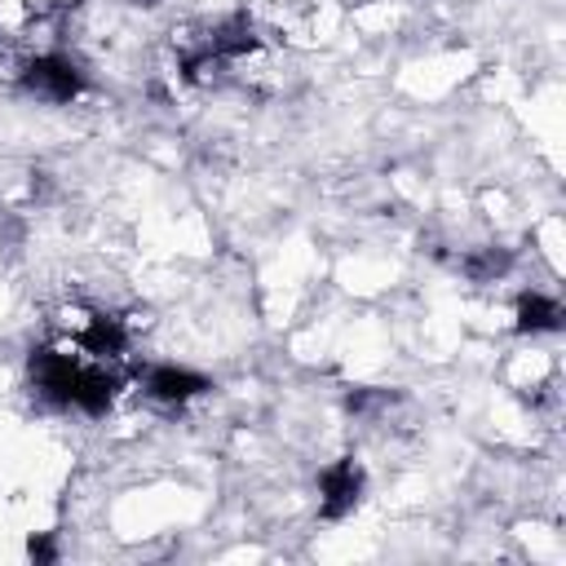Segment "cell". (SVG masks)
Here are the masks:
<instances>
[{
	"instance_id": "6da1fadb",
	"label": "cell",
	"mask_w": 566,
	"mask_h": 566,
	"mask_svg": "<svg viewBox=\"0 0 566 566\" xmlns=\"http://www.w3.org/2000/svg\"><path fill=\"white\" fill-rule=\"evenodd\" d=\"M22 84L49 102H71L84 93V71L66 57V53H40V57H27L22 66Z\"/></svg>"
},
{
	"instance_id": "7a4b0ae2",
	"label": "cell",
	"mask_w": 566,
	"mask_h": 566,
	"mask_svg": "<svg viewBox=\"0 0 566 566\" xmlns=\"http://www.w3.org/2000/svg\"><path fill=\"white\" fill-rule=\"evenodd\" d=\"M27 371H31V389L40 394L44 407H71V394H75V376H80V363L40 345L31 349L27 358Z\"/></svg>"
},
{
	"instance_id": "3957f363",
	"label": "cell",
	"mask_w": 566,
	"mask_h": 566,
	"mask_svg": "<svg viewBox=\"0 0 566 566\" xmlns=\"http://www.w3.org/2000/svg\"><path fill=\"white\" fill-rule=\"evenodd\" d=\"M318 491H323L318 513H323L327 522H340V517L354 513L358 500H363V469H358L354 460H336V464H327V469L318 473Z\"/></svg>"
},
{
	"instance_id": "277c9868",
	"label": "cell",
	"mask_w": 566,
	"mask_h": 566,
	"mask_svg": "<svg viewBox=\"0 0 566 566\" xmlns=\"http://www.w3.org/2000/svg\"><path fill=\"white\" fill-rule=\"evenodd\" d=\"M142 389H146V398H155V402L181 407V402L199 398V394H203V389H212V385H208V376H199V371H190V367H172V363H159V367H146V376H142Z\"/></svg>"
},
{
	"instance_id": "5b68a950",
	"label": "cell",
	"mask_w": 566,
	"mask_h": 566,
	"mask_svg": "<svg viewBox=\"0 0 566 566\" xmlns=\"http://www.w3.org/2000/svg\"><path fill=\"white\" fill-rule=\"evenodd\" d=\"M115 389H119V376L115 371H106V367H80L71 407H80L84 416H102L115 402Z\"/></svg>"
},
{
	"instance_id": "8992f818",
	"label": "cell",
	"mask_w": 566,
	"mask_h": 566,
	"mask_svg": "<svg viewBox=\"0 0 566 566\" xmlns=\"http://www.w3.org/2000/svg\"><path fill=\"white\" fill-rule=\"evenodd\" d=\"M203 44H208L221 62H230V57H243V53L256 49V31H252V22H248L243 13H230V18H221V22L208 27Z\"/></svg>"
},
{
	"instance_id": "52a82bcc",
	"label": "cell",
	"mask_w": 566,
	"mask_h": 566,
	"mask_svg": "<svg viewBox=\"0 0 566 566\" xmlns=\"http://www.w3.org/2000/svg\"><path fill=\"white\" fill-rule=\"evenodd\" d=\"M80 345L93 358H119L124 345H128V327L115 314H88L84 327H80Z\"/></svg>"
},
{
	"instance_id": "ba28073f",
	"label": "cell",
	"mask_w": 566,
	"mask_h": 566,
	"mask_svg": "<svg viewBox=\"0 0 566 566\" xmlns=\"http://www.w3.org/2000/svg\"><path fill=\"white\" fill-rule=\"evenodd\" d=\"M562 301L544 292H522L517 296V332H557L562 327Z\"/></svg>"
},
{
	"instance_id": "9c48e42d",
	"label": "cell",
	"mask_w": 566,
	"mask_h": 566,
	"mask_svg": "<svg viewBox=\"0 0 566 566\" xmlns=\"http://www.w3.org/2000/svg\"><path fill=\"white\" fill-rule=\"evenodd\" d=\"M509 265H513V248H500V243H486L460 256V274L473 283H495L500 274H509Z\"/></svg>"
},
{
	"instance_id": "30bf717a",
	"label": "cell",
	"mask_w": 566,
	"mask_h": 566,
	"mask_svg": "<svg viewBox=\"0 0 566 566\" xmlns=\"http://www.w3.org/2000/svg\"><path fill=\"white\" fill-rule=\"evenodd\" d=\"M27 553H31L35 562H53V557H57V548H53V539H49V535H35V539L27 544Z\"/></svg>"
}]
</instances>
